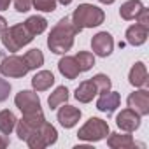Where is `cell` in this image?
I'll return each mask as SVG.
<instances>
[{"label":"cell","mask_w":149,"mask_h":149,"mask_svg":"<svg viewBox=\"0 0 149 149\" xmlns=\"http://www.w3.org/2000/svg\"><path fill=\"white\" fill-rule=\"evenodd\" d=\"M25 26H26L28 32L35 37V35H40V33L47 28V21H46V18H42V16H30V18L25 21Z\"/></svg>","instance_id":"cell-22"},{"label":"cell","mask_w":149,"mask_h":149,"mask_svg":"<svg viewBox=\"0 0 149 149\" xmlns=\"http://www.w3.org/2000/svg\"><path fill=\"white\" fill-rule=\"evenodd\" d=\"M126 104L140 118L147 116L149 114V91L147 90H137V91L130 93V97L126 98Z\"/></svg>","instance_id":"cell-10"},{"label":"cell","mask_w":149,"mask_h":149,"mask_svg":"<svg viewBox=\"0 0 149 149\" xmlns=\"http://www.w3.org/2000/svg\"><path fill=\"white\" fill-rule=\"evenodd\" d=\"M147 35H149V28L135 23V25L128 26V30H126V42L130 46H142L147 40Z\"/></svg>","instance_id":"cell-14"},{"label":"cell","mask_w":149,"mask_h":149,"mask_svg":"<svg viewBox=\"0 0 149 149\" xmlns=\"http://www.w3.org/2000/svg\"><path fill=\"white\" fill-rule=\"evenodd\" d=\"M135 19H137V23H139V25H142V26L149 28V11H147L146 7L139 13V16H137Z\"/></svg>","instance_id":"cell-30"},{"label":"cell","mask_w":149,"mask_h":149,"mask_svg":"<svg viewBox=\"0 0 149 149\" xmlns=\"http://www.w3.org/2000/svg\"><path fill=\"white\" fill-rule=\"evenodd\" d=\"M46 121L44 112L37 111V112H30V114H23L21 119H18L16 123V133L19 140H26L28 135H32L42 123Z\"/></svg>","instance_id":"cell-6"},{"label":"cell","mask_w":149,"mask_h":149,"mask_svg":"<svg viewBox=\"0 0 149 149\" xmlns=\"http://www.w3.org/2000/svg\"><path fill=\"white\" fill-rule=\"evenodd\" d=\"M9 93H11V84L9 81L0 77V102H6L9 98Z\"/></svg>","instance_id":"cell-29"},{"label":"cell","mask_w":149,"mask_h":149,"mask_svg":"<svg viewBox=\"0 0 149 149\" xmlns=\"http://www.w3.org/2000/svg\"><path fill=\"white\" fill-rule=\"evenodd\" d=\"M91 81H93V84L97 86V91H98V93H105V91H109L111 86H112L111 77L105 76V74H97V76H95Z\"/></svg>","instance_id":"cell-26"},{"label":"cell","mask_w":149,"mask_h":149,"mask_svg":"<svg viewBox=\"0 0 149 149\" xmlns=\"http://www.w3.org/2000/svg\"><path fill=\"white\" fill-rule=\"evenodd\" d=\"M56 4H61V6H68V4H72V0H56Z\"/></svg>","instance_id":"cell-34"},{"label":"cell","mask_w":149,"mask_h":149,"mask_svg":"<svg viewBox=\"0 0 149 149\" xmlns=\"http://www.w3.org/2000/svg\"><path fill=\"white\" fill-rule=\"evenodd\" d=\"M119 102H121L119 93L109 90V91H105V93H100V98L97 100V109H98L100 112L112 114V112L119 107Z\"/></svg>","instance_id":"cell-13"},{"label":"cell","mask_w":149,"mask_h":149,"mask_svg":"<svg viewBox=\"0 0 149 149\" xmlns=\"http://www.w3.org/2000/svg\"><path fill=\"white\" fill-rule=\"evenodd\" d=\"M58 70L65 79H70V81L79 76V67H77V61L74 56H63L58 61Z\"/></svg>","instance_id":"cell-16"},{"label":"cell","mask_w":149,"mask_h":149,"mask_svg":"<svg viewBox=\"0 0 149 149\" xmlns=\"http://www.w3.org/2000/svg\"><path fill=\"white\" fill-rule=\"evenodd\" d=\"M68 90L65 88V86H58L51 95H49V98H47V104H49V107L51 109H56V107H60L61 104H65L67 100H68Z\"/></svg>","instance_id":"cell-24"},{"label":"cell","mask_w":149,"mask_h":149,"mask_svg":"<svg viewBox=\"0 0 149 149\" xmlns=\"http://www.w3.org/2000/svg\"><path fill=\"white\" fill-rule=\"evenodd\" d=\"M33 7L40 13H53L56 9V0H33Z\"/></svg>","instance_id":"cell-27"},{"label":"cell","mask_w":149,"mask_h":149,"mask_svg":"<svg viewBox=\"0 0 149 149\" xmlns=\"http://www.w3.org/2000/svg\"><path fill=\"white\" fill-rule=\"evenodd\" d=\"M128 81L132 86L135 88H144L147 84V68L142 61H137L132 68H130V74H128Z\"/></svg>","instance_id":"cell-15"},{"label":"cell","mask_w":149,"mask_h":149,"mask_svg":"<svg viewBox=\"0 0 149 149\" xmlns=\"http://www.w3.org/2000/svg\"><path fill=\"white\" fill-rule=\"evenodd\" d=\"M72 23L76 26L77 32L84 30V28H95L100 26L105 19V14L100 7L93 6V4H81L77 6V9L72 14Z\"/></svg>","instance_id":"cell-2"},{"label":"cell","mask_w":149,"mask_h":149,"mask_svg":"<svg viewBox=\"0 0 149 149\" xmlns=\"http://www.w3.org/2000/svg\"><path fill=\"white\" fill-rule=\"evenodd\" d=\"M23 60H25L28 70H37L39 67L44 65V54H42L40 49H30V51L23 56Z\"/></svg>","instance_id":"cell-23"},{"label":"cell","mask_w":149,"mask_h":149,"mask_svg":"<svg viewBox=\"0 0 149 149\" xmlns=\"http://www.w3.org/2000/svg\"><path fill=\"white\" fill-rule=\"evenodd\" d=\"M0 74L6 77H25L28 74V67H26L23 56L11 54L0 61Z\"/></svg>","instance_id":"cell-7"},{"label":"cell","mask_w":149,"mask_h":149,"mask_svg":"<svg viewBox=\"0 0 149 149\" xmlns=\"http://www.w3.org/2000/svg\"><path fill=\"white\" fill-rule=\"evenodd\" d=\"M11 4V0H0V11H6Z\"/></svg>","instance_id":"cell-33"},{"label":"cell","mask_w":149,"mask_h":149,"mask_svg":"<svg viewBox=\"0 0 149 149\" xmlns=\"http://www.w3.org/2000/svg\"><path fill=\"white\" fill-rule=\"evenodd\" d=\"M9 146V139L7 135H0V149H6Z\"/></svg>","instance_id":"cell-31"},{"label":"cell","mask_w":149,"mask_h":149,"mask_svg":"<svg viewBox=\"0 0 149 149\" xmlns=\"http://www.w3.org/2000/svg\"><path fill=\"white\" fill-rule=\"evenodd\" d=\"M98 2H102V4H107V6H109V4H114L116 0H98Z\"/></svg>","instance_id":"cell-35"},{"label":"cell","mask_w":149,"mask_h":149,"mask_svg":"<svg viewBox=\"0 0 149 149\" xmlns=\"http://www.w3.org/2000/svg\"><path fill=\"white\" fill-rule=\"evenodd\" d=\"M79 32L76 30L70 18H61L49 32L47 37V47L54 53V54H65L67 51L72 49L74 46V39H76Z\"/></svg>","instance_id":"cell-1"},{"label":"cell","mask_w":149,"mask_h":149,"mask_svg":"<svg viewBox=\"0 0 149 149\" xmlns=\"http://www.w3.org/2000/svg\"><path fill=\"white\" fill-rule=\"evenodd\" d=\"M16 123H18V118L14 116L13 111L9 109L0 111V132H2V135H11L13 130L16 128Z\"/></svg>","instance_id":"cell-21"},{"label":"cell","mask_w":149,"mask_h":149,"mask_svg":"<svg viewBox=\"0 0 149 149\" xmlns=\"http://www.w3.org/2000/svg\"><path fill=\"white\" fill-rule=\"evenodd\" d=\"M56 118H58V121L63 128H74L81 119V111L74 105H65L63 104V107H60Z\"/></svg>","instance_id":"cell-12"},{"label":"cell","mask_w":149,"mask_h":149,"mask_svg":"<svg viewBox=\"0 0 149 149\" xmlns=\"http://www.w3.org/2000/svg\"><path fill=\"white\" fill-rule=\"evenodd\" d=\"M74 58H76V61H77L79 72H86V70H90L95 65V54L90 53V51H79Z\"/></svg>","instance_id":"cell-25"},{"label":"cell","mask_w":149,"mask_h":149,"mask_svg":"<svg viewBox=\"0 0 149 149\" xmlns=\"http://www.w3.org/2000/svg\"><path fill=\"white\" fill-rule=\"evenodd\" d=\"M107 135H109V125L100 118H90L77 132L79 140H86V142H98L104 140Z\"/></svg>","instance_id":"cell-4"},{"label":"cell","mask_w":149,"mask_h":149,"mask_svg":"<svg viewBox=\"0 0 149 149\" xmlns=\"http://www.w3.org/2000/svg\"><path fill=\"white\" fill-rule=\"evenodd\" d=\"M56 140H58V132H56V128H54L51 123L44 121L32 135H28L26 144H28L30 149H44V147H47V146H53Z\"/></svg>","instance_id":"cell-5"},{"label":"cell","mask_w":149,"mask_h":149,"mask_svg":"<svg viewBox=\"0 0 149 149\" xmlns=\"http://www.w3.org/2000/svg\"><path fill=\"white\" fill-rule=\"evenodd\" d=\"M116 125H118L119 130L132 133V132H135V130L140 126V116H139L135 111H132L130 107H128V109H123V111L116 116Z\"/></svg>","instance_id":"cell-11"},{"label":"cell","mask_w":149,"mask_h":149,"mask_svg":"<svg viewBox=\"0 0 149 149\" xmlns=\"http://www.w3.org/2000/svg\"><path fill=\"white\" fill-rule=\"evenodd\" d=\"M54 84V76L49 70H40L32 77V86L35 91H46Z\"/></svg>","instance_id":"cell-19"},{"label":"cell","mask_w":149,"mask_h":149,"mask_svg":"<svg viewBox=\"0 0 149 149\" xmlns=\"http://www.w3.org/2000/svg\"><path fill=\"white\" fill-rule=\"evenodd\" d=\"M0 40H2L4 47L11 53H16L19 51L23 46L30 44L33 40V35L28 32V28L25 26V23H19V25H14V26H7L2 33H0Z\"/></svg>","instance_id":"cell-3"},{"label":"cell","mask_w":149,"mask_h":149,"mask_svg":"<svg viewBox=\"0 0 149 149\" xmlns=\"http://www.w3.org/2000/svg\"><path fill=\"white\" fill-rule=\"evenodd\" d=\"M91 49H93V54H97L100 58L111 56V53L114 49V39H112V35L109 32H98L91 39Z\"/></svg>","instance_id":"cell-9"},{"label":"cell","mask_w":149,"mask_h":149,"mask_svg":"<svg viewBox=\"0 0 149 149\" xmlns=\"http://www.w3.org/2000/svg\"><path fill=\"white\" fill-rule=\"evenodd\" d=\"M6 28H7V19L4 16H0V33H2Z\"/></svg>","instance_id":"cell-32"},{"label":"cell","mask_w":149,"mask_h":149,"mask_svg":"<svg viewBox=\"0 0 149 149\" xmlns=\"http://www.w3.org/2000/svg\"><path fill=\"white\" fill-rule=\"evenodd\" d=\"M98 91H97V86L93 84V81L90 79V81H83L77 88H76V100H79L81 104H90L93 98H95V95H97Z\"/></svg>","instance_id":"cell-18"},{"label":"cell","mask_w":149,"mask_h":149,"mask_svg":"<svg viewBox=\"0 0 149 149\" xmlns=\"http://www.w3.org/2000/svg\"><path fill=\"white\" fill-rule=\"evenodd\" d=\"M14 104H16V107H18L23 114H30V112L42 111L39 95H37L35 91H30V90H21V91L14 97Z\"/></svg>","instance_id":"cell-8"},{"label":"cell","mask_w":149,"mask_h":149,"mask_svg":"<svg viewBox=\"0 0 149 149\" xmlns=\"http://www.w3.org/2000/svg\"><path fill=\"white\" fill-rule=\"evenodd\" d=\"M107 146L112 147V149H130V147L135 146V142H133V137L128 132H125V133L116 132V133H109Z\"/></svg>","instance_id":"cell-17"},{"label":"cell","mask_w":149,"mask_h":149,"mask_svg":"<svg viewBox=\"0 0 149 149\" xmlns=\"http://www.w3.org/2000/svg\"><path fill=\"white\" fill-rule=\"evenodd\" d=\"M33 6V0H14V9L18 13H28Z\"/></svg>","instance_id":"cell-28"},{"label":"cell","mask_w":149,"mask_h":149,"mask_svg":"<svg viewBox=\"0 0 149 149\" xmlns=\"http://www.w3.org/2000/svg\"><path fill=\"white\" fill-rule=\"evenodd\" d=\"M144 9V4L140 0H128L125 2L121 7H119V16L125 19V21H132L139 16V13Z\"/></svg>","instance_id":"cell-20"}]
</instances>
